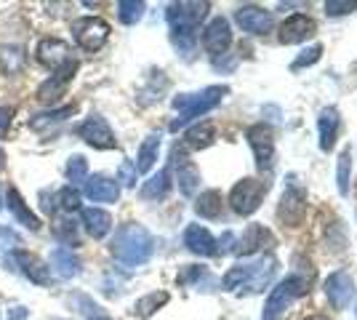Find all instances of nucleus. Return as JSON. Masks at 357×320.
Segmentation results:
<instances>
[{
    "instance_id": "10",
    "label": "nucleus",
    "mask_w": 357,
    "mask_h": 320,
    "mask_svg": "<svg viewBox=\"0 0 357 320\" xmlns=\"http://www.w3.org/2000/svg\"><path fill=\"white\" fill-rule=\"evenodd\" d=\"M35 54H38V61L48 70H54V73L73 59V48L67 46L64 40H59V38H43L35 48Z\"/></svg>"
},
{
    "instance_id": "33",
    "label": "nucleus",
    "mask_w": 357,
    "mask_h": 320,
    "mask_svg": "<svg viewBox=\"0 0 357 320\" xmlns=\"http://www.w3.org/2000/svg\"><path fill=\"white\" fill-rule=\"evenodd\" d=\"M64 174H67V179H70V182H83V179H86V174H89V160H86L83 155H73V158L67 160Z\"/></svg>"
},
{
    "instance_id": "13",
    "label": "nucleus",
    "mask_w": 357,
    "mask_h": 320,
    "mask_svg": "<svg viewBox=\"0 0 357 320\" xmlns=\"http://www.w3.org/2000/svg\"><path fill=\"white\" fill-rule=\"evenodd\" d=\"M317 32V24L314 19H310L307 14H294L288 16L280 27V43L285 46H294V43H304L307 38H312Z\"/></svg>"
},
{
    "instance_id": "24",
    "label": "nucleus",
    "mask_w": 357,
    "mask_h": 320,
    "mask_svg": "<svg viewBox=\"0 0 357 320\" xmlns=\"http://www.w3.org/2000/svg\"><path fill=\"white\" fill-rule=\"evenodd\" d=\"M213 139H216V128L211 123H197L192 128H187L181 147L184 150H206L208 144H213Z\"/></svg>"
},
{
    "instance_id": "29",
    "label": "nucleus",
    "mask_w": 357,
    "mask_h": 320,
    "mask_svg": "<svg viewBox=\"0 0 357 320\" xmlns=\"http://www.w3.org/2000/svg\"><path fill=\"white\" fill-rule=\"evenodd\" d=\"M168 190H171V171L163 168V171H158V174L142 187V195L147 200H160V198H165Z\"/></svg>"
},
{
    "instance_id": "9",
    "label": "nucleus",
    "mask_w": 357,
    "mask_h": 320,
    "mask_svg": "<svg viewBox=\"0 0 357 320\" xmlns=\"http://www.w3.org/2000/svg\"><path fill=\"white\" fill-rule=\"evenodd\" d=\"M75 73H77V59H70L61 70H56V73L48 77L43 86H40L38 99H40L43 105H56V102H59V96H64V89H67V83L73 80Z\"/></svg>"
},
{
    "instance_id": "45",
    "label": "nucleus",
    "mask_w": 357,
    "mask_h": 320,
    "mask_svg": "<svg viewBox=\"0 0 357 320\" xmlns=\"http://www.w3.org/2000/svg\"><path fill=\"white\" fill-rule=\"evenodd\" d=\"M0 166H3V153H0Z\"/></svg>"
},
{
    "instance_id": "27",
    "label": "nucleus",
    "mask_w": 357,
    "mask_h": 320,
    "mask_svg": "<svg viewBox=\"0 0 357 320\" xmlns=\"http://www.w3.org/2000/svg\"><path fill=\"white\" fill-rule=\"evenodd\" d=\"M222 208H224L222 192H216V190L203 192V195L197 198V203H195V211H197V216H203V219H216V216H222Z\"/></svg>"
},
{
    "instance_id": "20",
    "label": "nucleus",
    "mask_w": 357,
    "mask_h": 320,
    "mask_svg": "<svg viewBox=\"0 0 357 320\" xmlns=\"http://www.w3.org/2000/svg\"><path fill=\"white\" fill-rule=\"evenodd\" d=\"M174 166H176L178 190H181L184 195H192L195 190H197V184H200V174H197V168L184 158V147H176V150H174Z\"/></svg>"
},
{
    "instance_id": "44",
    "label": "nucleus",
    "mask_w": 357,
    "mask_h": 320,
    "mask_svg": "<svg viewBox=\"0 0 357 320\" xmlns=\"http://www.w3.org/2000/svg\"><path fill=\"white\" fill-rule=\"evenodd\" d=\"M307 320H326V318H320V315H312V318H307Z\"/></svg>"
},
{
    "instance_id": "35",
    "label": "nucleus",
    "mask_w": 357,
    "mask_h": 320,
    "mask_svg": "<svg viewBox=\"0 0 357 320\" xmlns=\"http://www.w3.org/2000/svg\"><path fill=\"white\" fill-rule=\"evenodd\" d=\"M73 112H75V105L64 107V109H54V112H48V115H38V118L32 121V128H35V131H45L48 123L67 121V115H73Z\"/></svg>"
},
{
    "instance_id": "37",
    "label": "nucleus",
    "mask_w": 357,
    "mask_h": 320,
    "mask_svg": "<svg viewBox=\"0 0 357 320\" xmlns=\"http://www.w3.org/2000/svg\"><path fill=\"white\" fill-rule=\"evenodd\" d=\"M320 54H323V46L320 43H314L312 48H307V51H301L296 56V61L291 64V70H301V67H310V64H314V61L320 59Z\"/></svg>"
},
{
    "instance_id": "11",
    "label": "nucleus",
    "mask_w": 357,
    "mask_h": 320,
    "mask_svg": "<svg viewBox=\"0 0 357 320\" xmlns=\"http://www.w3.org/2000/svg\"><path fill=\"white\" fill-rule=\"evenodd\" d=\"M326 296H328V302L336 307V310H347L349 302H352V296H355V283H352L349 273L336 270L333 275H328Z\"/></svg>"
},
{
    "instance_id": "15",
    "label": "nucleus",
    "mask_w": 357,
    "mask_h": 320,
    "mask_svg": "<svg viewBox=\"0 0 357 320\" xmlns=\"http://www.w3.org/2000/svg\"><path fill=\"white\" fill-rule=\"evenodd\" d=\"M304 211H307V192L296 182H291L280 200V219L288 224H298Z\"/></svg>"
},
{
    "instance_id": "14",
    "label": "nucleus",
    "mask_w": 357,
    "mask_h": 320,
    "mask_svg": "<svg viewBox=\"0 0 357 320\" xmlns=\"http://www.w3.org/2000/svg\"><path fill=\"white\" fill-rule=\"evenodd\" d=\"M235 19L243 27V32H248V35H264L272 30V14L259 6H240L235 11Z\"/></svg>"
},
{
    "instance_id": "16",
    "label": "nucleus",
    "mask_w": 357,
    "mask_h": 320,
    "mask_svg": "<svg viewBox=\"0 0 357 320\" xmlns=\"http://www.w3.org/2000/svg\"><path fill=\"white\" fill-rule=\"evenodd\" d=\"M278 270V261L267 257L264 261H256V264H245V277H243V286L240 291H248V294H256V291H264L272 275Z\"/></svg>"
},
{
    "instance_id": "36",
    "label": "nucleus",
    "mask_w": 357,
    "mask_h": 320,
    "mask_svg": "<svg viewBox=\"0 0 357 320\" xmlns=\"http://www.w3.org/2000/svg\"><path fill=\"white\" fill-rule=\"evenodd\" d=\"M80 192L75 190L73 184L70 187H61L59 190V195H56V203H59V208L61 211H77L80 208Z\"/></svg>"
},
{
    "instance_id": "6",
    "label": "nucleus",
    "mask_w": 357,
    "mask_h": 320,
    "mask_svg": "<svg viewBox=\"0 0 357 320\" xmlns=\"http://www.w3.org/2000/svg\"><path fill=\"white\" fill-rule=\"evenodd\" d=\"M73 38L83 51L96 54L109 40V24L102 16H83L73 24Z\"/></svg>"
},
{
    "instance_id": "26",
    "label": "nucleus",
    "mask_w": 357,
    "mask_h": 320,
    "mask_svg": "<svg viewBox=\"0 0 357 320\" xmlns=\"http://www.w3.org/2000/svg\"><path fill=\"white\" fill-rule=\"evenodd\" d=\"M0 70L6 75H16L24 70V48L22 46H3L0 48Z\"/></svg>"
},
{
    "instance_id": "18",
    "label": "nucleus",
    "mask_w": 357,
    "mask_h": 320,
    "mask_svg": "<svg viewBox=\"0 0 357 320\" xmlns=\"http://www.w3.org/2000/svg\"><path fill=\"white\" fill-rule=\"evenodd\" d=\"M14 259L19 261L22 273L30 277L35 286H48L51 283V273H48V264L40 257H35L30 251H14Z\"/></svg>"
},
{
    "instance_id": "3",
    "label": "nucleus",
    "mask_w": 357,
    "mask_h": 320,
    "mask_svg": "<svg viewBox=\"0 0 357 320\" xmlns=\"http://www.w3.org/2000/svg\"><path fill=\"white\" fill-rule=\"evenodd\" d=\"M310 283H312V270L310 273H294L288 275L285 280H280L272 289V294H269L261 320H280V315H283L285 310L310 291Z\"/></svg>"
},
{
    "instance_id": "5",
    "label": "nucleus",
    "mask_w": 357,
    "mask_h": 320,
    "mask_svg": "<svg viewBox=\"0 0 357 320\" xmlns=\"http://www.w3.org/2000/svg\"><path fill=\"white\" fill-rule=\"evenodd\" d=\"M267 192H269V184L261 182V179H240L232 187V192H229V206L240 216H251L261 206V200H264Z\"/></svg>"
},
{
    "instance_id": "21",
    "label": "nucleus",
    "mask_w": 357,
    "mask_h": 320,
    "mask_svg": "<svg viewBox=\"0 0 357 320\" xmlns=\"http://www.w3.org/2000/svg\"><path fill=\"white\" fill-rule=\"evenodd\" d=\"M80 222L93 241H102L112 229V216L102 208H80Z\"/></svg>"
},
{
    "instance_id": "4",
    "label": "nucleus",
    "mask_w": 357,
    "mask_h": 320,
    "mask_svg": "<svg viewBox=\"0 0 357 320\" xmlns=\"http://www.w3.org/2000/svg\"><path fill=\"white\" fill-rule=\"evenodd\" d=\"M227 93V86H211L200 93H190V96H178L174 107L178 109V118L171 123V131H178L184 128L187 123H192L195 118H203L206 112H211L213 107L219 105Z\"/></svg>"
},
{
    "instance_id": "19",
    "label": "nucleus",
    "mask_w": 357,
    "mask_h": 320,
    "mask_svg": "<svg viewBox=\"0 0 357 320\" xmlns=\"http://www.w3.org/2000/svg\"><path fill=\"white\" fill-rule=\"evenodd\" d=\"M267 245H272L269 229H264L261 224H251V227L243 232V238H240L238 245H235L232 251H238L240 257H251V254L261 251V248H267Z\"/></svg>"
},
{
    "instance_id": "2",
    "label": "nucleus",
    "mask_w": 357,
    "mask_h": 320,
    "mask_svg": "<svg viewBox=\"0 0 357 320\" xmlns=\"http://www.w3.org/2000/svg\"><path fill=\"white\" fill-rule=\"evenodd\" d=\"M112 254L128 267H139L152 257V235L142 224H123L112 241Z\"/></svg>"
},
{
    "instance_id": "34",
    "label": "nucleus",
    "mask_w": 357,
    "mask_h": 320,
    "mask_svg": "<svg viewBox=\"0 0 357 320\" xmlns=\"http://www.w3.org/2000/svg\"><path fill=\"white\" fill-rule=\"evenodd\" d=\"M349 174H352V153L349 150H344L339 155V176H336V182H339V192L347 195L349 192Z\"/></svg>"
},
{
    "instance_id": "25",
    "label": "nucleus",
    "mask_w": 357,
    "mask_h": 320,
    "mask_svg": "<svg viewBox=\"0 0 357 320\" xmlns=\"http://www.w3.org/2000/svg\"><path fill=\"white\" fill-rule=\"evenodd\" d=\"M6 200H8V208H11V213H14L16 222H22L27 229H40V219H38V216L27 208V203H24V198L19 195V190H16V187H11V190H8Z\"/></svg>"
},
{
    "instance_id": "40",
    "label": "nucleus",
    "mask_w": 357,
    "mask_h": 320,
    "mask_svg": "<svg viewBox=\"0 0 357 320\" xmlns=\"http://www.w3.org/2000/svg\"><path fill=\"white\" fill-rule=\"evenodd\" d=\"M120 182L126 184V187H134L136 184V166L123 163V166H120Z\"/></svg>"
},
{
    "instance_id": "1",
    "label": "nucleus",
    "mask_w": 357,
    "mask_h": 320,
    "mask_svg": "<svg viewBox=\"0 0 357 320\" xmlns=\"http://www.w3.org/2000/svg\"><path fill=\"white\" fill-rule=\"evenodd\" d=\"M211 3H174L168 6V24H171V38L184 54H190L195 48V32L200 27V22L208 14Z\"/></svg>"
},
{
    "instance_id": "41",
    "label": "nucleus",
    "mask_w": 357,
    "mask_h": 320,
    "mask_svg": "<svg viewBox=\"0 0 357 320\" xmlns=\"http://www.w3.org/2000/svg\"><path fill=\"white\" fill-rule=\"evenodd\" d=\"M11 118H14V107H0V137L8 131Z\"/></svg>"
},
{
    "instance_id": "22",
    "label": "nucleus",
    "mask_w": 357,
    "mask_h": 320,
    "mask_svg": "<svg viewBox=\"0 0 357 320\" xmlns=\"http://www.w3.org/2000/svg\"><path fill=\"white\" fill-rule=\"evenodd\" d=\"M339 112H336V107H326L323 112H320V118H317V128H320V150L323 153H331L333 150V144H336V137H339Z\"/></svg>"
},
{
    "instance_id": "42",
    "label": "nucleus",
    "mask_w": 357,
    "mask_h": 320,
    "mask_svg": "<svg viewBox=\"0 0 357 320\" xmlns=\"http://www.w3.org/2000/svg\"><path fill=\"white\" fill-rule=\"evenodd\" d=\"M83 312H89L91 320H112V318H107L105 312H102V310H99L96 305H91L89 299H83Z\"/></svg>"
},
{
    "instance_id": "32",
    "label": "nucleus",
    "mask_w": 357,
    "mask_h": 320,
    "mask_svg": "<svg viewBox=\"0 0 357 320\" xmlns=\"http://www.w3.org/2000/svg\"><path fill=\"white\" fill-rule=\"evenodd\" d=\"M165 302H168V294L165 291H160V294H149V296H144V299H139L136 302V312L142 315V318H149L158 307H163Z\"/></svg>"
},
{
    "instance_id": "23",
    "label": "nucleus",
    "mask_w": 357,
    "mask_h": 320,
    "mask_svg": "<svg viewBox=\"0 0 357 320\" xmlns=\"http://www.w3.org/2000/svg\"><path fill=\"white\" fill-rule=\"evenodd\" d=\"M86 198L93 200V203H115L120 198V187L118 182L96 174V176H91L89 182H86Z\"/></svg>"
},
{
    "instance_id": "17",
    "label": "nucleus",
    "mask_w": 357,
    "mask_h": 320,
    "mask_svg": "<svg viewBox=\"0 0 357 320\" xmlns=\"http://www.w3.org/2000/svg\"><path fill=\"white\" fill-rule=\"evenodd\" d=\"M184 245L192 254H197V257H216L219 254L216 238L206 227H200V224H190L187 227V232H184Z\"/></svg>"
},
{
    "instance_id": "30",
    "label": "nucleus",
    "mask_w": 357,
    "mask_h": 320,
    "mask_svg": "<svg viewBox=\"0 0 357 320\" xmlns=\"http://www.w3.org/2000/svg\"><path fill=\"white\" fill-rule=\"evenodd\" d=\"M51 264L56 267V273H59L61 277H73V275H77V270H80V261H77V257H75L70 248H56L54 257H51Z\"/></svg>"
},
{
    "instance_id": "38",
    "label": "nucleus",
    "mask_w": 357,
    "mask_h": 320,
    "mask_svg": "<svg viewBox=\"0 0 357 320\" xmlns=\"http://www.w3.org/2000/svg\"><path fill=\"white\" fill-rule=\"evenodd\" d=\"M355 8H357L355 0H328V3H326V11L331 16L349 14V11H355Z\"/></svg>"
},
{
    "instance_id": "31",
    "label": "nucleus",
    "mask_w": 357,
    "mask_h": 320,
    "mask_svg": "<svg viewBox=\"0 0 357 320\" xmlns=\"http://www.w3.org/2000/svg\"><path fill=\"white\" fill-rule=\"evenodd\" d=\"M144 14V3L142 0H120L118 3V16L123 24H136Z\"/></svg>"
},
{
    "instance_id": "39",
    "label": "nucleus",
    "mask_w": 357,
    "mask_h": 320,
    "mask_svg": "<svg viewBox=\"0 0 357 320\" xmlns=\"http://www.w3.org/2000/svg\"><path fill=\"white\" fill-rule=\"evenodd\" d=\"M56 238L59 241H64V245H77V235H75V222H70V219H64V222H59L56 224Z\"/></svg>"
},
{
    "instance_id": "28",
    "label": "nucleus",
    "mask_w": 357,
    "mask_h": 320,
    "mask_svg": "<svg viewBox=\"0 0 357 320\" xmlns=\"http://www.w3.org/2000/svg\"><path fill=\"white\" fill-rule=\"evenodd\" d=\"M158 150H160V134H149L142 144V150H139V158H136V171L147 174L158 160Z\"/></svg>"
},
{
    "instance_id": "8",
    "label": "nucleus",
    "mask_w": 357,
    "mask_h": 320,
    "mask_svg": "<svg viewBox=\"0 0 357 320\" xmlns=\"http://www.w3.org/2000/svg\"><path fill=\"white\" fill-rule=\"evenodd\" d=\"M248 144H251L253 155H256V166L259 171H269L275 163V137H272V128L264 123H256L245 131Z\"/></svg>"
},
{
    "instance_id": "43",
    "label": "nucleus",
    "mask_w": 357,
    "mask_h": 320,
    "mask_svg": "<svg viewBox=\"0 0 357 320\" xmlns=\"http://www.w3.org/2000/svg\"><path fill=\"white\" fill-rule=\"evenodd\" d=\"M27 318V310L24 307H14V312H11V320H24Z\"/></svg>"
},
{
    "instance_id": "7",
    "label": "nucleus",
    "mask_w": 357,
    "mask_h": 320,
    "mask_svg": "<svg viewBox=\"0 0 357 320\" xmlns=\"http://www.w3.org/2000/svg\"><path fill=\"white\" fill-rule=\"evenodd\" d=\"M77 137L83 139L86 144L96 147V150H115L118 147V139L112 134L109 123L102 115H91L86 121L77 125Z\"/></svg>"
},
{
    "instance_id": "12",
    "label": "nucleus",
    "mask_w": 357,
    "mask_h": 320,
    "mask_svg": "<svg viewBox=\"0 0 357 320\" xmlns=\"http://www.w3.org/2000/svg\"><path fill=\"white\" fill-rule=\"evenodd\" d=\"M232 43V30H229V22L224 16H216L211 19L208 27L203 30V48L208 51L211 56H219L224 54Z\"/></svg>"
}]
</instances>
